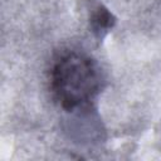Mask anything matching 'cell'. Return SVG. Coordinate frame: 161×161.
<instances>
[{
  "mask_svg": "<svg viewBox=\"0 0 161 161\" xmlns=\"http://www.w3.org/2000/svg\"><path fill=\"white\" fill-rule=\"evenodd\" d=\"M89 21H91L92 30L97 35H101V33L107 31L109 28L113 26L114 18L112 16V14L106 8H103V6L99 5L92 13V16H91V20Z\"/></svg>",
  "mask_w": 161,
  "mask_h": 161,
  "instance_id": "cell-2",
  "label": "cell"
},
{
  "mask_svg": "<svg viewBox=\"0 0 161 161\" xmlns=\"http://www.w3.org/2000/svg\"><path fill=\"white\" fill-rule=\"evenodd\" d=\"M50 91L55 102L72 112L88 106L101 91L97 63L75 52L59 57L50 69Z\"/></svg>",
  "mask_w": 161,
  "mask_h": 161,
  "instance_id": "cell-1",
  "label": "cell"
}]
</instances>
